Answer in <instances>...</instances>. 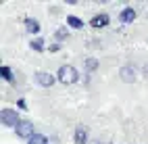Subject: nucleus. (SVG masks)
I'll list each match as a JSON object with an SVG mask.
<instances>
[{"label": "nucleus", "instance_id": "nucleus-18", "mask_svg": "<svg viewBox=\"0 0 148 144\" xmlns=\"http://www.w3.org/2000/svg\"><path fill=\"white\" fill-rule=\"evenodd\" d=\"M92 144H104V142H92Z\"/></svg>", "mask_w": 148, "mask_h": 144}, {"label": "nucleus", "instance_id": "nucleus-2", "mask_svg": "<svg viewBox=\"0 0 148 144\" xmlns=\"http://www.w3.org/2000/svg\"><path fill=\"white\" fill-rule=\"evenodd\" d=\"M0 121H2L4 125H8V128H17L23 119H19V113L15 109H2L0 111Z\"/></svg>", "mask_w": 148, "mask_h": 144}, {"label": "nucleus", "instance_id": "nucleus-1", "mask_svg": "<svg viewBox=\"0 0 148 144\" xmlns=\"http://www.w3.org/2000/svg\"><path fill=\"white\" fill-rule=\"evenodd\" d=\"M56 77H58V82L61 84H75L77 82V71H75V67H71V65H63V67H58V73H56Z\"/></svg>", "mask_w": 148, "mask_h": 144}, {"label": "nucleus", "instance_id": "nucleus-14", "mask_svg": "<svg viewBox=\"0 0 148 144\" xmlns=\"http://www.w3.org/2000/svg\"><path fill=\"white\" fill-rule=\"evenodd\" d=\"M98 65H100V63H98L96 59H88V61H86V69H88V71H96Z\"/></svg>", "mask_w": 148, "mask_h": 144}, {"label": "nucleus", "instance_id": "nucleus-4", "mask_svg": "<svg viewBox=\"0 0 148 144\" xmlns=\"http://www.w3.org/2000/svg\"><path fill=\"white\" fill-rule=\"evenodd\" d=\"M36 84L42 86V88H50V86L54 84V75L46 73V71H40V73H36Z\"/></svg>", "mask_w": 148, "mask_h": 144}, {"label": "nucleus", "instance_id": "nucleus-13", "mask_svg": "<svg viewBox=\"0 0 148 144\" xmlns=\"http://www.w3.org/2000/svg\"><path fill=\"white\" fill-rule=\"evenodd\" d=\"M54 36H56V40H67V38H69V32H67V27H58Z\"/></svg>", "mask_w": 148, "mask_h": 144}, {"label": "nucleus", "instance_id": "nucleus-8", "mask_svg": "<svg viewBox=\"0 0 148 144\" xmlns=\"http://www.w3.org/2000/svg\"><path fill=\"white\" fill-rule=\"evenodd\" d=\"M121 77L125 82H134L136 80V69H134V65H125L123 69H121Z\"/></svg>", "mask_w": 148, "mask_h": 144}, {"label": "nucleus", "instance_id": "nucleus-11", "mask_svg": "<svg viewBox=\"0 0 148 144\" xmlns=\"http://www.w3.org/2000/svg\"><path fill=\"white\" fill-rule=\"evenodd\" d=\"M27 144H48V140L42 136V134H36V136H32L27 140Z\"/></svg>", "mask_w": 148, "mask_h": 144}, {"label": "nucleus", "instance_id": "nucleus-10", "mask_svg": "<svg viewBox=\"0 0 148 144\" xmlns=\"http://www.w3.org/2000/svg\"><path fill=\"white\" fill-rule=\"evenodd\" d=\"M67 23L71 27H75V29H82V27H84V21H82V19H77L75 15H67Z\"/></svg>", "mask_w": 148, "mask_h": 144}, {"label": "nucleus", "instance_id": "nucleus-6", "mask_svg": "<svg viewBox=\"0 0 148 144\" xmlns=\"http://www.w3.org/2000/svg\"><path fill=\"white\" fill-rule=\"evenodd\" d=\"M108 21H111V19H108V15H106V13H100V15H96L90 23H92V27H96V29H98V27H106Z\"/></svg>", "mask_w": 148, "mask_h": 144}, {"label": "nucleus", "instance_id": "nucleus-12", "mask_svg": "<svg viewBox=\"0 0 148 144\" xmlns=\"http://www.w3.org/2000/svg\"><path fill=\"white\" fill-rule=\"evenodd\" d=\"M32 50H36V52H42V50H44V40H42V38L32 40Z\"/></svg>", "mask_w": 148, "mask_h": 144}, {"label": "nucleus", "instance_id": "nucleus-15", "mask_svg": "<svg viewBox=\"0 0 148 144\" xmlns=\"http://www.w3.org/2000/svg\"><path fill=\"white\" fill-rule=\"evenodd\" d=\"M0 73H2V77L6 82H13V75H11V69H8V67H0Z\"/></svg>", "mask_w": 148, "mask_h": 144}, {"label": "nucleus", "instance_id": "nucleus-17", "mask_svg": "<svg viewBox=\"0 0 148 144\" xmlns=\"http://www.w3.org/2000/svg\"><path fill=\"white\" fill-rule=\"evenodd\" d=\"M144 75L148 77V65H144Z\"/></svg>", "mask_w": 148, "mask_h": 144}, {"label": "nucleus", "instance_id": "nucleus-16", "mask_svg": "<svg viewBox=\"0 0 148 144\" xmlns=\"http://www.w3.org/2000/svg\"><path fill=\"white\" fill-rule=\"evenodd\" d=\"M50 52H58V44H52L50 46Z\"/></svg>", "mask_w": 148, "mask_h": 144}, {"label": "nucleus", "instance_id": "nucleus-5", "mask_svg": "<svg viewBox=\"0 0 148 144\" xmlns=\"http://www.w3.org/2000/svg\"><path fill=\"white\" fill-rule=\"evenodd\" d=\"M75 144H88V128L84 125H77L75 128Z\"/></svg>", "mask_w": 148, "mask_h": 144}, {"label": "nucleus", "instance_id": "nucleus-3", "mask_svg": "<svg viewBox=\"0 0 148 144\" xmlns=\"http://www.w3.org/2000/svg\"><path fill=\"white\" fill-rule=\"evenodd\" d=\"M15 132H17L19 138H25V140H29L32 136H36V134H34V123L27 121V119H23L21 123H19V125L15 128Z\"/></svg>", "mask_w": 148, "mask_h": 144}, {"label": "nucleus", "instance_id": "nucleus-7", "mask_svg": "<svg viewBox=\"0 0 148 144\" xmlns=\"http://www.w3.org/2000/svg\"><path fill=\"white\" fill-rule=\"evenodd\" d=\"M121 23H134V19H136V11L132 6H127V8H123L121 11Z\"/></svg>", "mask_w": 148, "mask_h": 144}, {"label": "nucleus", "instance_id": "nucleus-9", "mask_svg": "<svg viewBox=\"0 0 148 144\" xmlns=\"http://www.w3.org/2000/svg\"><path fill=\"white\" fill-rule=\"evenodd\" d=\"M25 29L27 34H40V23L36 19H25Z\"/></svg>", "mask_w": 148, "mask_h": 144}]
</instances>
